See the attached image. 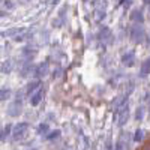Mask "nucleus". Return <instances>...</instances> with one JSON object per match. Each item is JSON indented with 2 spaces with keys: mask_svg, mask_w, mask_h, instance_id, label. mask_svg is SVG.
<instances>
[{
  "mask_svg": "<svg viewBox=\"0 0 150 150\" xmlns=\"http://www.w3.org/2000/svg\"><path fill=\"white\" fill-rule=\"evenodd\" d=\"M131 20H132L134 23L141 24V23L144 21V15H143V12H141L140 9H132V12H131Z\"/></svg>",
  "mask_w": 150,
  "mask_h": 150,
  "instance_id": "6",
  "label": "nucleus"
},
{
  "mask_svg": "<svg viewBox=\"0 0 150 150\" xmlns=\"http://www.w3.org/2000/svg\"><path fill=\"white\" fill-rule=\"evenodd\" d=\"M36 132H38V135H47L50 132V125L48 123H39Z\"/></svg>",
  "mask_w": 150,
  "mask_h": 150,
  "instance_id": "11",
  "label": "nucleus"
},
{
  "mask_svg": "<svg viewBox=\"0 0 150 150\" xmlns=\"http://www.w3.org/2000/svg\"><path fill=\"white\" fill-rule=\"evenodd\" d=\"M2 66H3V69H2V71H3L5 74H8V72H11V66H12V63L8 60V62H3V65H2Z\"/></svg>",
  "mask_w": 150,
  "mask_h": 150,
  "instance_id": "19",
  "label": "nucleus"
},
{
  "mask_svg": "<svg viewBox=\"0 0 150 150\" xmlns=\"http://www.w3.org/2000/svg\"><path fill=\"white\" fill-rule=\"evenodd\" d=\"M144 3H147V5H150V0H144Z\"/></svg>",
  "mask_w": 150,
  "mask_h": 150,
  "instance_id": "21",
  "label": "nucleus"
},
{
  "mask_svg": "<svg viewBox=\"0 0 150 150\" xmlns=\"http://www.w3.org/2000/svg\"><path fill=\"white\" fill-rule=\"evenodd\" d=\"M41 87V83H39V80H36V81H32V83H29L27 86H26V93L27 95H33L38 89Z\"/></svg>",
  "mask_w": 150,
  "mask_h": 150,
  "instance_id": "9",
  "label": "nucleus"
},
{
  "mask_svg": "<svg viewBox=\"0 0 150 150\" xmlns=\"http://www.w3.org/2000/svg\"><path fill=\"white\" fill-rule=\"evenodd\" d=\"M11 96V92L9 89H6V87H3L2 89V93H0V101H6V99Z\"/></svg>",
  "mask_w": 150,
  "mask_h": 150,
  "instance_id": "16",
  "label": "nucleus"
},
{
  "mask_svg": "<svg viewBox=\"0 0 150 150\" xmlns=\"http://www.w3.org/2000/svg\"><path fill=\"white\" fill-rule=\"evenodd\" d=\"M144 117V107H138L135 110V120H143Z\"/></svg>",
  "mask_w": 150,
  "mask_h": 150,
  "instance_id": "15",
  "label": "nucleus"
},
{
  "mask_svg": "<svg viewBox=\"0 0 150 150\" xmlns=\"http://www.w3.org/2000/svg\"><path fill=\"white\" fill-rule=\"evenodd\" d=\"M44 95H45V89L44 87H39V89L30 96V105H33V107L39 105L42 102V99H44Z\"/></svg>",
  "mask_w": 150,
  "mask_h": 150,
  "instance_id": "3",
  "label": "nucleus"
},
{
  "mask_svg": "<svg viewBox=\"0 0 150 150\" xmlns=\"http://www.w3.org/2000/svg\"><path fill=\"white\" fill-rule=\"evenodd\" d=\"M14 6H15V3L12 2V0H3V8H5V9L12 11V9H14Z\"/></svg>",
  "mask_w": 150,
  "mask_h": 150,
  "instance_id": "18",
  "label": "nucleus"
},
{
  "mask_svg": "<svg viewBox=\"0 0 150 150\" xmlns=\"http://www.w3.org/2000/svg\"><path fill=\"white\" fill-rule=\"evenodd\" d=\"M131 39H132L135 44H138V45H141V44L144 42V39H146V32H144V29L141 27V24L135 23L134 26L131 27Z\"/></svg>",
  "mask_w": 150,
  "mask_h": 150,
  "instance_id": "2",
  "label": "nucleus"
},
{
  "mask_svg": "<svg viewBox=\"0 0 150 150\" xmlns=\"http://www.w3.org/2000/svg\"><path fill=\"white\" fill-rule=\"evenodd\" d=\"M150 74V57H147L143 63V68H141V75H149Z\"/></svg>",
  "mask_w": 150,
  "mask_h": 150,
  "instance_id": "12",
  "label": "nucleus"
},
{
  "mask_svg": "<svg viewBox=\"0 0 150 150\" xmlns=\"http://www.w3.org/2000/svg\"><path fill=\"white\" fill-rule=\"evenodd\" d=\"M143 140H144V131H143V129H137L135 134H134V141L140 143V141H143Z\"/></svg>",
  "mask_w": 150,
  "mask_h": 150,
  "instance_id": "14",
  "label": "nucleus"
},
{
  "mask_svg": "<svg viewBox=\"0 0 150 150\" xmlns=\"http://www.w3.org/2000/svg\"><path fill=\"white\" fill-rule=\"evenodd\" d=\"M110 36H111V30H110L108 27H101V30H99V33H98L99 39L104 41V42H107Z\"/></svg>",
  "mask_w": 150,
  "mask_h": 150,
  "instance_id": "10",
  "label": "nucleus"
},
{
  "mask_svg": "<svg viewBox=\"0 0 150 150\" xmlns=\"http://www.w3.org/2000/svg\"><path fill=\"white\" fill-rule=\"evenodd\" d=\"M12 129H14V128H12L11 125H6L5 129H3V132H2V138H3V140L6 138V137H8L9 134H12Z\"/></svg>",
  "mask_w": 150,
  "mask_h": 150,
  "instance_id": "17",
  "label": "nucleus"
},
{
  "mask_svg": "<svg viewBox=\"0 0 150 150\" xmlns=\"http://www.w3.org/2000/svg\"><path fill=\"white\" fill-rule=\"evenodd\" d=\"M134 60H135V53L134 51H126L122 56V63L126 65V66H132L134 65Z\"/></svg>",
  "mask_w": 150,
  "mask_h": 150,
  "instance_id": "4",
  "label": "nucleus"
},
{
  "mask_svg": "<svg viewBox=\"0 0 150 150\" xmlns=\"http://www.w3.org/2000/svg\"><path fill=\"white\" fill-rule=\"evenodd\" d=\"M47 66H48V63L47 62H42V63H39L35 69H33V72H35V75H36V78H42L44 75L47 74Z\"/></svg>",
  "mask_w": 150,
  "mask_h": 150,
  "instance_id": "5",
  "label": "nucleus"
},
{
  "mask_svg": "<svg viewBox=\"0 0 150 150\" xmlns=\"http://www.w3.org/2000/svg\"><path fill=\"white\" fill-rule=\"evenodd\" d=\"M27 128H29V123H26V122L17 123L14 126V129H12V134H11L12 141H21L27 134Z\"/></svg>",
  "mask_w": 150,
  "mask_h": 150,
  "instance_id": "1",
  "label": "nucleus"
},
{
  "mask_svg": "<svg viewBox=\"0 0 150 150\" xmlns=\"http://www.w3.org/2000/svg\"><path fill=\"white\" fill-rule=\"evenodd\" d=\"M9 114L12 116V117H15V116H18L20 112H21V101L18 99V101H15L14 104H12L11 107H9Z\"/></svg>",
  "mask_w": 150,
  "mask_h": 150,
  "instance_id": "7",
  "label": "nucleus"
},
{
  "mask_svg": "<svg viewBox=\"0 0 150 150\" xmlns=\"http://www.w3.org/2000/svg\"><path fill=\"white\" fill-rule=\"evenodd\" d=\"M128 119H129V110H128V107H126V105H125L123 108H120V117H119V125H120V126H123V125L128 122Z\"/></svg>",
  "mask_w": 150,
  "mask_h": 150,
  "instance_id": "8",
  "label": "nucleus"
},
{
  "mask_svg": "<svg viewBox=\"0 0 150 150\" xmlns=\"http://www.w3.org/2000/svg\"><path fill=\"white\" fill-rule=\"evenodd\" d=\"M60 137V131H50L47 135H45V138L48 140V141H54V140H57Z\"/></svg>",
  "mask_w": 150,
  "mask_h": 150,
  "instance_id": "13",
  "label": "nucleus"
},
{
  "mask_svg": "<svg viewBox=\"0 0 150 150\" xmlns=\"http://www.w3.org/2000/svg\"><path fill=\"white\" fill-rule=\"evenodd\" d=\"M116 147H117V149H122V147H123V143H122V141H119V143L116 144Z\"/></svg>",
  "mask_w": 150,
  "mask_h": 150,
  "instance_id": "20",
  "label": "nucleus"
}]
</instances>
